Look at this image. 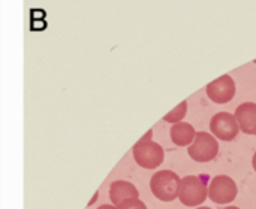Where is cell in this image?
Instances as JSON below:
<instances>
[{
  "mask_svg": "<svg viewBox=\"0 0 256 209\" xmlns=\"http://www.w3.org/2000/svg\"><path fill=\"white\" fill-rule=\"evenodd\" d=\"M218 153H219V142L213 135L207 132H198L188 150L190 159L198 163L212 162L213 159H216Z\"/></svg>",
  "mask_w": 256,
  "mask_h": 209,
  "instance_id": "3957f363",
  "label": "cell"
},
{
  "mask_svg": "<svg viewBox=\"0 0 256 209\" xmlns=\"http://www.w3.org/2000/svg\"><path fill=\"white\" fill-rule=\"evenodd\" d=\"M98 209H118L117 207H114V205H102V207H99Z\"/></svg>",
  "mask_w": 256,
  "mask_h": 209,
  "instance_id": "4fadbf2b",
  "label": "cell"
},
{
  "mask_svg": "<svg viewBox=\"0 0 256 209\" xmlns=\"http://www.w3.org/2000/svg\"><path fill=\"white\" fill-rule=\"evenodd\" d=\"M252 166H254V169H255L256 172V153L254 154V159H252Z\"/></svg>",
  "mask_w": 256,
  "mask_h": 209,
  "instance_id": "5bb4252c",
  "label": "cell"
},
{
  "mask_svg": "<svg viewBox=\"0 0 256 209\" xmlns=\"http://www.w3.org/2000/svg\"><path fill=\"white\" fill-rule=\"evenodd\" d=\"M208 198V187L202 177L189 175L182 178L178 199L184 207H200Z\"/></svg>",
  "mask_w": 256,
  "mask_h": 209,
  "instance_id": "7a4b0ae2",
  "label": "cell"
},
{
  "mask_svg": "<svg viewBox=\"0 0 256 209\" xmlns=\"http://www.w3.org/2000/svg\"><path fill=\"white\" fill-rule=\"evenodd\" d=\"M207 96L218 105L228 103L236 96V82L230 75H222L207 85Z\"/></svg>",
  "mask_w": 256,
  "mask_h": 209,
  "instance_id": "52a82bcc",
  "label": "cell"
},
{
  "mask_svg": "<svg viewBox=\"0 0 256 209\" xmlns=\"http://www.w3.org/2000/svg\"><path fill=\"white\" fill-rule=\"evenodd\" d=\"M254 63H255V64H256V60H255V61H254Z\"/></svg>",
  "mask_w": 256,
  "mask_h": 209,
  "instance_id": "e0dca14e",
  "label": "cell"
},
{
  "mask_svg": "<svg viewBox=\"0 0 256 209\" xmlns=\"http://www.w3.org/2000/svg\"><path fill=\"white\" fill-rule=\"evenodd\" d=\"M225 209H240V208H237V207H228V208H225Z\"/></svg>",
  "mask_w": 256,
  "mask_h": 209,
  "instance_id": "9a60e30c",
  "label": "cell"
},
{
  "mask_svg": "<svg viewBox=\"0 0 256 209\" xmlns=\"http://www.w3.org/2000/svg\"><path fill=\"white\" fill-rule=\"evenodd\" d=\"M210 130L214 138L230 142L237 138L240 133V127L236 121V117L230 112H219L210 121Z\"/></svg>",
  "mask_w": 256,
  "mask_h": 209,
  "instance_id": "8992f818",
  "label": "cell"
},
{
  "mask_svg": "<svg viewBox=\"0 0 256 209\" xmlns=\"http://www.w3.org/2000/svg\"><path fill=\"white\" fill-rule=\"evenodd\" d=\"M118 209H147L146 204L141 202L140 199H129L126 202H123L120 207H117Z\"/></svg>",
  "mask_w": 256,
  "mask_h": 209,
  "instance_id": "7c38bea8",
  "label": "cell"
},
{
  "mask_svg": "<svg viewBox=\"0 0 256 209\" xmlns=\"http://www.w3.org/2000/svg\"><path fill=\"white\" fill-rule=\"evenodd\" d=\"M140 192L136 187L129 181H116L110 187V199L114 207H120L123 202L129 199H138Z\"/></svg>",
  "mask_w": 256,
  "mask_h": 209,
  "instance_id": "9c48e42d",
  "label": "cell"
},
{
  "mask_svg": "<svg viewBox=\"0 0 256 209\" xmlns=\"http://www.w3.org/2000/svg\"><path fill=\"white\" fill-rule=\"evenodd\" d=\"M196 209H212V208H208V207H200V208H196Z\"/></svg>",
  "mask_w": 256,
  "mask_h": 209,
  "instance_id": "2e32d148",
  "label": "cell"
},
{
  "mask_svg": "<svg viewBox=\"0 0 256 209\" xmlns=\"http://www.w3.org/2000/svg\"><path fill=\"white\" fill-rule=\"evenodd\" d=\"M186 112H188V102L183 100V102H182L178 106H176L170 114H166V115L164 117V120H165L166 123L177 124V123H182V120L184 118Z\"/></svg>",
  "mask_w": 256,
  "mask_h": 209,
  "instance_id": "8fae6325",
  "label": "cell"
},
{
  "mask_svg": "<svg viewBox=\"0 0 256 209\" xmlns=\"http://www.w3.org/2000/svg\"><path fill=\"white\" fill-rule=\"evenodd\" d=\"M171 141L174 142V145L177 147H188L194 142L195 136H196V130L194 129L192 124L189 123H177L172 124L171 127Z\"/></svg>",
  "mask_w": 256,
  "mask_h": 209,
  "instance_id": "30bf717a",
  "label": "cell"
},
{
  "mask_svg": "<svg viewBox=\"0 0 256 209\" xmlns=\"http://www.w3.org/2000/svg\"><path fill=\"white\" fill-rule=\"evenodd\" d=\"M236 121L240 127V132L246 135H256V103L246 102L236 109Z\"/></svg>",
  "mask_w": 256,
  "mask_h": 209,
  "instance_id": "ba28073f",
  "label": "cell"
},
{
  "mask_svg": "<svg viewBox=\"0 0 256 209\" xmlns=\"http://www.w3.org/2000/svg\"><path fill=\"white\" fill-rule=\"evenodd\" d=\"M238 195L237 184L228 175H218L212 180L208 187V198L218 205H228L236 201Z\"/></svg>",
  "mask_w": 256,
  "mask_h": 209,
  "instance_id": "5b68a950",
  "label": "cell"
},
{
  "mask_svg": "<svg viewBox=\"0 0 256 209\" xmlns=\"http://www.w3.org/2000/svg\"><path fill=\"white\" fill-rule=\"evenodd\" d=\"M134 159L138 163V166L144 168V169H156L158 166L162 165L164 159H165V153L164 148L150 141V142H136L134 145Z\"/></svg>",
  "mask_w": 256,
  "mask_h": 209,
  "instance_id": "277c9868",
  "label": "cell"
},
{
  "mask_svg": "<svg viewBox=\"0 0 256 209\" xmlns=\"http://www.w3.org/2000/svg\"><path fill=\"white\" fill-rule=\"evenodd\" d=\"M180 177L172 171H159L150 180V190L156 199L162 202H172L178 198Z\"/></svg>",
  "mask_w": 256,
  "mask_h": 209,
  "instance_id": "6da1fadb",
  "label": "cell"
}]
</instances>
